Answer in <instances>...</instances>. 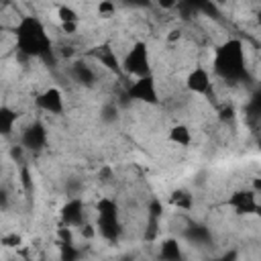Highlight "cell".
I'll return each instance as SVG.
<instances>
[{
	"label": "cell",
	"mask_w": 261,
	"mask_h": 261,
	"mask_svg": "<svg viewBox=\"0 0 261 261\" xmlns=\"http://www.w3.org/2000/svg\"><path fill=\"white\" fill-rule=\"evenodd\" d=\"M33 106L47 116H61V114H65L67 102H65V94L59 86H45L41 92L35 94Z\"/></svg>",
	"instance_id": "52a82bcc"
},
{
	"label": "cell",
	"mask_w": 261,
	"mask_h": 261,
	"mask_svg": "<svg viewBox=\"0 0 261 261\" xmlns=\"http://www.w3.org/2000/svg\"><path fill=\"white\" fill-rule=\"evenodd\" d=\"M181 241L179 237H165L163 241H159L157 245V257L165 259V261H177L181 259Z\"/></svg>",
	"instance_id": "7c38bea8"
},
{
	"label": "cell",
	"mask_w": 261,
	"mask_h": 261,
	"mask_svg": "<svg viewBox=\"0 0 261 261\" xmlns=\"http://www.w3.org/2000/svg\"><path fill=\"white\" fill-rule=\"evenodd\" d=\"M57 214H59V224L69 226L73 230L88 222V206L82 196H67Z\"/></svg>",
	"instance_id": "9c48e42d"
},
{
	"label": "cell",
	"mask_w": 261,
	"mask_h": 261,
	"mask_svg": "<svg viewBox=\"0 0 261 261\" xmlns=\"http://www.w3.org/2000/svg\"><path fill=\"white\" fill-rule=\"evenodd\" d=\"M94 226L96 234H100L106 243L114 245L124 232L122 210L120 204L110 196H100L94 204Z\"/></svg>",
	"instance_id": "7a4b0ae2"
},
{
	"label": "cell",
	"mask_w": 261,
	"mask_h": 261,
	"mask_svg": "<svg viewBox=\"0 0 261 261\" xmlns=\"http://www.w3.org/2000/svg\"><path fill=\"white\" fill-rule=\"evenodd\" d=\"M12 45L20 57L47 59L53 53V39L45 22L35 14H22L12 24Z\"/></svg>",
	"instance_id": "6da1fadb"
},
{
	"label": "cell",
	"mask_w": 261,
	"mask_h": 261,
	"mask_svg": "<svg viewBox=\"0 0 261 261\" xmlns=\"http://www.w3.org/2000/svg\"><path fill=\"white\" fill-rule=\"evenodd\" d=\"M179 2L181 0H155V6L163 12H173V10L179 8Z\"/></svg>",
	"instance_id": "5bb4252c"
},
{
	"label": "cell",
	"mask_w": 261,
	"mask_h": 261,
	"mask_svg": "<svg viewBox=\"0 0 261 261\" xmlns=\"http://www.w3.org/2000/svg\"><path fill=\"white\" fill-rule=\"evenodd\" d=\"M0 163H2V159H0Z\"/></svg>",
	"instance_id": "2e32d148"
},
{
	"label": "cell",
	"mask_w": 261,
	"mask_h": 261,
	"mask_svg": "<svg viewBox=\"0 0 261 261\" xmlns=\"http://www.w3.org/2000/svg\"><path fill=\"white\" fill-rule=\"evenodd\" d=\"M212 88H214V77H212V73H210V69L206 65L196 63L184 73V90L190 96L208 98Z\"/></svg>",
	"instance_id": "8992f818"
},
{
	"label": "cell",
	"mask_w": 261,
	"mask_h": 261,
	"mask_svg": "<svg viewBox=\"0 0 261 261\" xmlns=\"http://www.w3.org/2000/svg\"><path fill=\"white\" fill-rule=\"evenodd\" d=\"M167 204L177 212H192L194 210V194L186 188H175L169 194Z\"/></svg>",
	"instance_id": "4fadbf2b"
},
{
	"label": "cell",
	"mask_w": 261,
	"mask_h": 261,
	"mask_svg": "<svg viewBox=\"0 0 261 261\" xmlns=\"http://www.w3.org/2000/svg\"><path fill=\"white\" fill-rule=\"evenodd\" d=\"M20 147L24 151H33V153H39L47 147L49 143V128L47 124L41 120V118H33L29 120L22 128H20Z\"/></svg>",
	"instance_id": "ba28073f"
},
{
	"label": "cell",
	"mask_w": 261,
	"mask_h": 261,
	"mask_svg": "<svg viewBox=\"0 0 261 261\" xmlns=\"http://www.w3.org/2000/svg\"><path fill=\"white\" fill-rule=\"evenodd\" d=\"M124 98H126V102H137L143 106H157L161 102V98H159L155 73L130 77V82L124 86Z\"/></svg>",
	"instance_id": "277c9868"
},
{
	"label": "cell",
	"mask_w": 261,
	"mask_h": 261,
	"mask_svg": "<svg viewBox=\"0 0 261 261\" xmlns=\"http://www.w3.org/2000/svg\"><path fill=\"white\" fill-rule=\"evenodd\" d=\"M226 206L232 210V214L251 218L259 214V190L255 186H243L228 194Z\"/></svg>",
	"instance_id": "5b68a950"
},
{
	"label": "cell",
	"mask_w": 261,
	"mask_h": 261,
	"mask_svg": "<svg viewBox=\"0 0 261 261\" xmlns=\"http://www.w3.org/2000/svg\"><path fill=\"white\" fill-rule=\"evenodd\" d=\"M120 71L124 77H141L153 73V51L147 39H135L120 55Z\"/></svg>",
	"instance_id": "3957f363"
},
{
	"label": "cell",
	"mask_w": 261,
	"mask_h": 261,
	"mask_svg": "<svg viewBox=\"0 0 261 261\" xmlns=\"http://www.w3.org/2000/svg\"><path fill=\"white\" fill-rule=\"evenodd\" d=\"M120 2L130 8H149L151 6V0H120Z\"/></svg>",
	"instance_id": "9a60e30c"
},
{
	"label": "cell",
	"mask_w": 261,
	"mask_h": 261,
	"mask_svg": "<svg viewBox=\"0 0 261 261\" xmlns=\"http://www.w3.org/2000/svg\"><path fill=\"white\" fill-rule=\"evenodd\" d=\"M167 143L177 147V149H188L192 147L194 143V130L188 122L179 120V122H173L169 128H167Z\"/></svg>",
	"instance_id": "30bf717a"
},
{
	"label": "cell",
	"mask_w": 261,
	"mask_h": 261,
	"mask_svg": "<svg viewBox=\"0 0 261 261\" xmlns=\"http://www.w3.org/2000/svg\"><path fill=\"white\" fill-rule=\"evenodd\" d=\"M20 120V110L12 104H0V139H8L14 135V128Z\"/></svg>",
	"instance_id": "8fae6325"
}]
</instances>
